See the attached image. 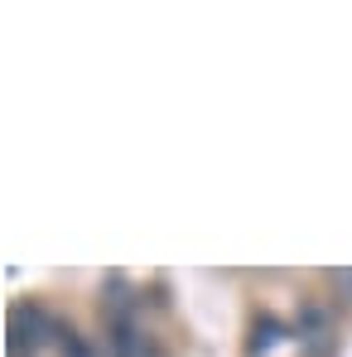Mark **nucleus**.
I'll return each instance as SVG.
<instances>
[{"label": "nucleus", "instance_id": "obj_1", "mask_svg": "<svg viewBox=\"0 0 352 357\" xmlns=\"http://www.w3.org/2000/svg\"><path fill=\"white\" fill-rule=\"evenodd\" d=\"M59 338V324L39 309V304H15L10 309V353L15 357H34L44 343Z\"/></svg>", "mask_w": 352, "mask_h": 357}, {"label": "nucleus", "instance_id": "obj_2", "mask_svg": "<svg viewBox=\"0 0 352 357\" xmlns=\"http://www.w3.org/2000/svg\"><path fill=\"white\" fill-rule=\"evenodd\" d=\"M333 328V319H328V309H319V304H299V319H294V333L304 338V343H314V338H323Z\"/></svg>", "mask_w": 352, "mask_h": 357}, {"label": "nucleus", "instance_id": "obj_3", "mask_svg": "<svg viewBox=\"0 0 352 357\" xmlns=\"http://www.w3.org/2000/svg\"><path fill=\"white\" fill-rule=\"evenodd\" d=\"M54 343H59L63 357H97V353H92V343H87L77 328H68V324H59V338H54Z\"/></svg>", "mask_w": 352, "mask_h": 357}, {"label": "nucleus", "instance_id": "obj_4", "mask_svg": "<svg viewBox=\"0 0 352 357\" xmlns=\"http://www.w3.org/2000/svg\"><path fill=\"white\" fill-rule=\"evenodd\" d=\"M275 338H280V319H270V314H266V319L256 324V338L246 343V353H251V357H261L266 348H270V343H275Z\"/></svg>", "mask_w": 352, "mask_h": 357}, {"label": "nucleus", "instance_id": "obj_5", "mask_svg": "<svg viewBox=\"0 0 352 357\" xmlns=\"http://www.w3.org/2000/svg\"><path fill=\"white\" fill-rule=\"evenodd\" d=\"M333 285H338V290L352 299V271H333Z\"/></svg>", "mask_w": 352, "mask_h": 357}, {"label": "nucleus", "instance_id": "obj_6", "mask_svg": "<svg viewBox=\"0 0 352 357\" xmlns=\"http://www.w3.org/2000/svg\"><path fill=\"white\" fill-rule=\"evenodd\" d=\"M155 357H160V353H155Z\"/></svg>", "mask_w": 352, "mask_h": 357}]
</instances>
